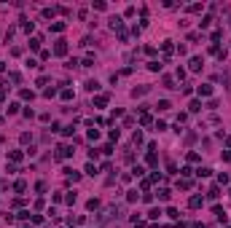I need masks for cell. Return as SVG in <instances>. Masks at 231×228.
<instances>
[{
  "mask_svg": "<svg viewBox=\"0 0 231 228\" xmlns=\"http://www.w3.org/2000/svg\"><path fill=\"white\" fill-rule=\"evenodd\" d=\"M94 105H97V107H105V105H108V94H99V97H94Z\"/></svg>",
  "mask_w": 231,
  "mask_h": 228,
  "instance_id": "obj_1",
  "label": "cell"
},
{
  "mask_svg": "<svg viewBox=\"0 0 231 228\" xmlns=\"http://www.w3.org/2000/svg\"><path fill=\"white\" fill-rule=\"evenodd\" d=\"M54 51L59 54V56H62V54H67V43H65V40H57V48H54Z\"/></svg>",
  "mask_w": 231,
  "mask_h": 228,
  "instance_id": "obj_2",
  "label": "cell"
},
{
  "mask_svg": "<svg viewBox=\"0 0 231 228\" xmlns=\"http://www.w3.org/2000/svg\"><path fill=\"white\" fill-rule=\"evenodd\" d=\"M210 94H212V86H210V83L199 86V97H210Z\"/></svg>",
  "mask_w": 231,
  "mask_h": 228,
  "instance_id": "obj_3",
  "label": "cell"
},
{
  "mask_svg": "<svg viewBox=\"0 0 231 228\" xmlns=\"http://www.w3.org/2000/svg\"><path fill=\"white\" fill-rule=\"evenodd\" d=\"M191 70H193V73L202 70V56H193V59H191Z\"/></svg>",
  "mask_w": 231,
  "mask_h": 228,
  "instance_id": "obj_4",
  "label": "cell"
},
{
  "mask_svg": "<svg viewBox=\"0 0 231 228\" xmlns=\"http://www.w3.org/2000/svg\"><path fill=\"white\" fill-rule=\"evenodd\" d=\"M188 204H191L193 209H196V207H202V196H191V201H188Z\"/></svg>",
  "mask_w": 231,
  "mask_h": 228,
  "instance_id": "obj_5",
  "label": "cell"
},
{
  "mask_svg": "<svg viewBox=\"0 0 231 228\" xmlns=\"http://www.w3.org/2000/svg\"><path fill=\"white\" fill-rule=\"evenodd\" d=\"M86 89H89V91H97L99 83H97V80H86Z\"/></svg>",
  "mask_w": 231,
  "mask_h": 228,
  "instance_id": "obj_6",
  "label": "cell"
},
{
  "mask_svg": "<svg viewBox=\"0 0 231 228\" xmlns=\"http://www.w3.org/2000/svg\"><path fill=\"white\" fill-rule=\"evenodd\" d=\"M8 158H11V161H22V153H19V150H11V153H8Z\"/></svg>",
  "mask_w": 231,
  "mask_h": 228,
  "instance_id": "obj_7",
  "label": "cell"
},
{
  "mask_svg": "<svg viewBox=\"0 0 231 228\" xmlns=\"http://www.w3.org/2000/svg\"><path fill=\"white\" fill-rule=\"evenodd\" d=\"M188 107H191V113H199V110H202V102H191Z\"/></svg>",
  "mask_w": 231,
  "mask_h": 228,
  "instance_id": "obj_8",
  "label": "cell"
},
{
  "mask_svg": "<svg viewBox=\"0 0 231 228\" xmlns=\"http://www.w3.org/2000/svg\"><path fill=\"white\" fill-rule=\"evenodd\" d=\"M30 48H33V51H35V48H40V38H33V40H30Z\"/></svg>",
  "mask_w": 231,
  "mask_h": 228,
  "instance_id": "obj_9",
  "label": "cell"
},
{
  "mask_svg": "<svg viewBox=\"0 0 231 228\" xmlns=\"http://www.w3.org/2000/svg\"><path fill=\"white\" fill-rule=\"evenodd\" d=\"M22 99H33V91H30V89H22Z\"/></svg>",
  "mask_w": 231,
  "mask_h": 228,
  "instance_id": "obj_10",
  "label": "cell"
},
{
  "mask_svg": "<svg viewBox=\"0 0 231 228\" xmlns=\"http://www.w3.org/2000/svg\"><path fill=\"white\" fill-rule=\"evenodd\" d=\"M51 30H54V32H62V30H65V22H57V24H54Z\"/></svg>",
  "mask_w": 231,
  "mask_h": 228,
  "instance_id": "obj_11",
  "label": "cell"
},
{
  "mask_svg": "<svg viewBox=\"0 0 231 228\" xmlns=\"http://www.w3.org/2000/svg\"><path fill=\"white\" fill-rule=\"evenodd\" d=\"M148 70H153V73H156V70H161V65H158V62H148Z\"/></svg>",
  "mask_w": 231,
  "mask_h": 228,
  "instance_id": "obj_12",
  "label": "cell"
},
{
  "mask_svg": "<svg viewBox=\"0 0 231 228\" xmlns=\"http://www.w3.org/2000/svg\"><path fill=\"white\" fill-rule=\"evenodd\" d=\"M140 124H145V126H148V124H151V115L143 113V115H140Z\"/></svg>",
  "mask_w": 231,
  "mask_h": 228,
  "instance_id": "obj_13",
  "label": "cell"
},
{
  "mask_svg": "<svg viewBox=\"0 0 231 228\" xmlns=\"http://www.w3.org/2000/svg\"><path fill=\"white\" fill-rule=\"evenodd\" d=\"M158 199L167 201V199H169V191H167V188H164V191H158Z\"/></svg>",
  "mask_w": 231,
  "mask_h": 228,
  "instance_id": "obj_14",
  "label": "cell"
},
{
  "mask_svg": "<svg viewBox=\"0 0 231 228\" xmlns=\"http://www.w3.org/2000/svg\"><path fill=\"white\" fill-rule=\"evenodd\" d=\"M86 174H97V167H94V164H86Z\"/></svg>",
  "mask_w": 231,
  "mask_h": 228,
  "instance_id": "obj_15",
  "label": "cell"
},
{
  "mask_svg": "<svg viewBox=\"0 0 231 228\" xmlns=\"http://www.w3.org/2000/svg\"><path fill=\"white\" fill-rule=\"evenodd\" d=\"M13 188H16V191H19V193H22V191H24V188H27V182H24V180H19V182H16V185H13Z\"/></svg>",
  "mask_w": 231,
  "mask_h": 228,
  "instance_id": "obj_16",
  "label": "cell"
}]
</instances>
